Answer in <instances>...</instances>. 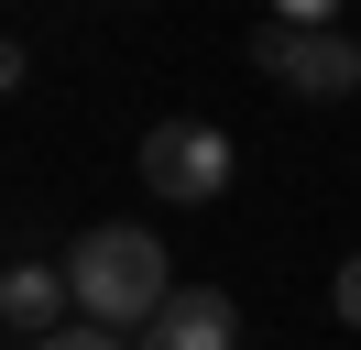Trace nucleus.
I'll return each instance as SVG.
<instances>
[{"instance_id":"obj_1","label":"nucleus","mask_w":361,"mask_h":350,"mask_svg":"<svg viewBox=\"0 0 361 350\" xmlns=\"http://www.w3.org/2000/svg\"><path fill=\"white\" fill-rule=\"evenodd\" d=\"M66 284H77V318H99V328H154V306L176 296L164 241H154V230H132V219L77 230V241H66Z\"/></svg>"},{"instance_id":"obj_2","label":"nucleus","mask_w":361,"mask_h":350,"mask_svg":"<svg viewBox=\"0 0 361 350\" xmlns=\"http://www.w3.org/2000/svg\"><path fill=\"white\" fill-rule=\"evenodd\" d=\"M142 186H154L164 208H208V197L230 186V131L197 121V109H164V121L142 131Z\"/></svg>"},{"instance_id":"obj_3","label":"nucleus","mask_w":361,"mask_h":350,"mask_svg":"<svg viewBox=\"0 0 361 350\" xmlns=\"http://www.w3.org/2000/svg\"><path fill=\"white\" fill-rule=\"evenodd\" d=\"M252 66H263V77L274 88H295V99H350V88H361V44L350 33H339V22H329V33H307V22H252Z\"/></svg>"},{"instance_id":"obj_4","label":"nucleus","mask_w":361,"mask_h":350,"mask_svg":"<svg viewBox=\"0 0 361 350\" xmlns=\"http://www.w3.org/2000/svg\"><path fill=\"white\" fill-rule=\"evenodd\" d=\"M142 350H241V306L219 284H176L154 306V328H142Z\"/></svg>"},{"instance_id":"obj_5","label":"nucleus","mask_w":361,"mask_h":350,"mask_svg":"<svg viewBox=\"0 0 361 350\" xmlns=\"http://www.w3.org/2000/svg\"><path fill=\"white\" fill-rule=\"evenodd\" d=\"M66 306H77L66 262H11V274H0V318H11V339H55Z\"/></svg>"},{"instance_id":"obj_6","label":"nucleus","mask_w":361,"mask_h":350,"mask_svg":"<svg viewBox=\"0 0 361 350\" xmlns=\"http://www.w3.org/2000/svg\"><path fill=\"white\" fill-rule=\"evenodd\" d=\"M23 350H142L132 328H99V318H66L55 339H23Z\"/></svg>"},{"instance_id":"obj_7","label":"nucleus","mask_w":361,"mask_h":350,"mask_svg":"<svg viewBox=\"0 0 361 350\" xmlns=\"http://www.w3.org/2000/svg\"><path fill=\"white\" fill-rule=\"evenodd\" d=\"M329 306H339V328H361V252L339 262V284H329Z\"/></svg>"},{"instance_id":"obj_8","label":"nucleus","mask_w":361,"mask_h":350,"mask_svg":"<svg viewBox=\"0 0 361 350\" xmlns=\"http://www.w3.org/2000/svg\"><path fill=\"white\" fill-rule=\"evenodd\" d=\"M274 22H307V33H329V22H339V0H274Z\"/></svg>"}]
</instances>
